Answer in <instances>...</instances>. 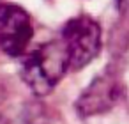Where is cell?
<instances>
[{
	"label": "cell",
	"instance_id": "cell-1",
	"mask_svg": "<svg viewBox=\"0 0 129 124\" xmlns=\"http://www.w3.org/2000/svg\"><path fill=\"white\" fill-rule=\"evenodd\" d=\"M67 69H71V66L64 43L50 41L32 50L23 59L20 73L34 94L46 96L58 85Z\"/></svg>",
	"mask_w": 129,
	"mask_h": 124
},
{
	"label": "cell",
	"instance_id": "cell-2",
	"mask_svg": "<svg viewBox=\"0 0 129 124\" xmlns=\"http://www.w3.org/2000/svg\"><path fill=\"white\" fill-rule=\"evenodd\" d=\"M62 43L66 46L71 69H81L101 52V27L87 14L76 16L66 23L62 30Z\"/></svg>",
	"mask_w": 129,
	"mask_h": 124
},
{
	"label": "cell",
	"instance_id": "cell-3",
	"mask_svg": "<svg viewBox=\"0 0 129 124\" xmlns=\"http://www.w3.org/2000/svg\"><path fill=\"white\" fill-rule=\"evenodd\" d=\"M34 36L30 16L13 4L0 6V48L9 57H21Z\"/></svg>",
	"mask_w": 129,
	"mask_h": 124
},
{
	"label": "cell",
	"instance_id": "cell-4",
	"mask_svg": "<svg viewBox=\"0 0 129 124\" xmlns=\"http://www.w3.org/2000/svg\"><path fill=\"white\" fill-rule=\"evenodd\" d=\"M118 97V83L111 75H103L95 78L87 90L80 96L76 108L81 117L99 115L110 110Z\"/></svg>",
	"mask_w": 129,
	"mask_h": 124
},
{
	"label": "cell",
	"instance_id": "cell-5",
	"mask_svg": "<svg viewBox=\"0 0 129 124\" xmlns=\"http://www.w3.org/2000/svg\"><path fill=\"white\" fill-rule=\"evenodd\" d=\"M115 2H117L118 11H122V13H127L129 11V0H115Z\"/></svg>",
	"mask_w": 129,
	"mask_h": 124
}]
</instances>
